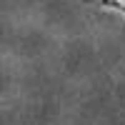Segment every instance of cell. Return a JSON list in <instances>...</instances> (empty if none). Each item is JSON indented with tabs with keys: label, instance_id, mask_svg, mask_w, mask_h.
<instances>
[{
	"label": "cell",
	"instance_id": "1",
	"mask_svg": "<svg viewBox=\"0 0 125 125\" xmlns=\"http://www.w3.org/2000/svg\"><path fill=\"white\" fill-rule=\"evenodd\" d=\"M85 3H93V5H100V8H110V10H120V13H125V3H123V0H85Z\"/></svg>",
	"mask_w": 125,
	"mask_h": 125
}]
</instances>
